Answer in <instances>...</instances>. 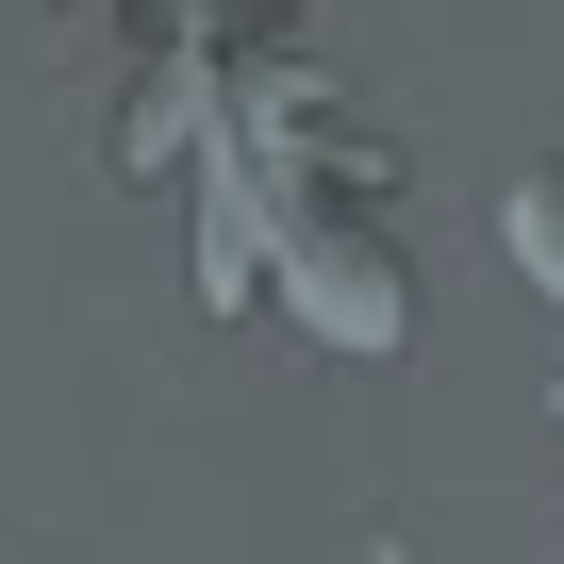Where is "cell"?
Masks as SVG:
<instances>
[{
    "label": "cell",
    "mask_w": 564,
    "mask_h": 564,
    "mask_svg": "<svg viewBox=\"0 0 564 564\" xmlns=\"http://www.w3.org/2000/svg\"><path fill=\"white\" fill-rule=\"evenodd\" d=\"M514 265H531V282H547V300H564V166H547V183L514 199Z\"/></svg>",
    "instance_id": "obj_1"
}]
</instances>
